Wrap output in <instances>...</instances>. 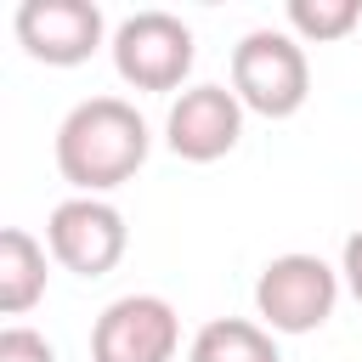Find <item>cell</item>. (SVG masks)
I'll list each match as a JSON object with an SVG mask.
<instances>
[{"label":"cell","mask_w":362,"mask_h":362,"mask_svg":"<svg viewBox=\"0 0 362 362\" xmlns=\"http://www.w3.org/2000/svg\"><path fill=\"white\" fill-rule=\"evenodd\" d=\"M147 119L124 96H85L57 124V170L79 198H102L124 187L147 164Z\"/></svg>","instance_id":"1"},{"label":"cell","mask_w":362,"mask_h":362,"mask_svg":"<svg viewBox=\"0 0 362 362\" xmlns=\"http://www.w3.org/2000/svg\"><path fill=\"white\" fill-rule=\"evenodd\" d=\"M11 28H17V45L34 62H45V68H79V62H90V51L107 34L96 0H23L17 17H11Z\"/></svg>","instance_id":"7"},{"label":"cell","mask_w":362,"mask_h":362,"mask_svg":"<svg viewBox=\"0 0 362 362\" xmlns=\"http://www.w3.org/2000/svg\"><path fill=\"white\" fill-rule=\"evenodd\" d=\"M0 362H57V351H51L45 334L11 322V328H0Z\"/></svg>","instance_id":"12"},{"label":"cell","mask_w":362,"mask_h":362,"mask_svg":"<svg viewBox=\"0 0 362 362\" xmlns=\"http://www.w3.org/2000/svg\"><path fill=\"white\" fill-rule=\"evenodd\" d=\"M187 362H283L272 328L249 322V317H215L192 334Z\"/></svg>","instance_id":"10"},{"label":"cell","mask_w":362,"mask_h":362,"mask_svg":"<svg viewBox=\"0 0 362 362\" xmlns=\"http://www.w3.org/2000/svg\"><path fill=\"white\" fill-rule=\"evenodd\" d=\"M232 90L260 119H294L311 96L305 45L288 28H249L232 45Z\"/></svg>","instance_id":"2"},{"label":"cell","mask_w":362,"mask_h":362,"mask_svg":"<svg viewBox=\"0 0 362 362\" xmlns=\"http://www.w3.org/2000/svg\"><path fill=\"white\" fill-rule=\"evenodd\" d=\"M45 249H51V260L62 266V272H74V277H107L119 260H124V249H130V226H124V215L107 204V198H62L57 209H51V221H45Z\"/></svg>","instance_id":"5"},{"label":"cell","mask_w":362,"mask_h":362,"mask_svg":"<svg viewBox=\"0 0 362 362\" xmlns=\"http://www.w3.org/2000/svg\"><path fill=\"white\" fill-rule=\"evenodd\" d=\"M192 28L170 11H136L113 28V68L136 90H175L192 74Z\"/></svg>","instance_id":"4"},{"label":"cell","mask_w":362,"mask_h":362,"mask_svg":"<svg viewBox=\"0 0 362 362\" xmlns=\"http://www.w3.org/2000/svg\"><path fill=\"white\" fill-rule=\"evenodd\" d=\"M339 305V272L322 255H277L255 277V311L272 334H311Z\"/></svg>","instance_id":"3"},{"label":"cell","mask_w":362,"mask_h":362,"mask_svg":"<svg viewBox=\"0 0 362 362\" xmlns=\"http://www.w3.org/2000/svg\"><path fill=\"white\" fill-rule=\"evenodd\" d=\"M362 23V0H288V34L300 45H334Z\"/></svg>","instance_id":"11"},{"label":"cell","mask_w":362,"mask_h":362,"mask_svg":"<svg viewBox=\"0 0 362 362\" xmlns=\"http://www.w3.org/2000/svg\"><path fill=\"white\" fill-rule=\"evenodd\" d=\"M45 300V243L23 226L0 232V311L23 317Z\"/></svg>","instance_id":"9"},{"label":"cell","mask_w":362,"mask_h":362,"mask_svg":"<svg viewBox=\"0 0 362 362\" xmlns=\"http://www.w3.org/2000/svg\"><path fill=\"white\" fill-rule=\"evenodd\" d=\"M243 113H249V107L238 102V90H226V85H187V90L170 102L164 141H170V153L187 158V164H215V158H226V153L238 147Z\"/></svg>","instance_id":"8"},{"label":"cell","mask_w":362,"mask_h":362,"mask_svg":"<svg viewBox=\"0 0 362 362\" xmlns=\"http://www.w3.org/2000/svg\"><path fill=\"white\" fill-rule=\"evenodd\" d=\"M339 277H345V288H351V300L362 305V226L345 238V255H339Z\"/></svg>","instance_id":"13"},{"label":"cell","mask_w":362,"mask_h":362,"mask_svg":"<svg viewBox=\"0 0 362 362\" xmlns=\"http://www.w3.org/2000/svg\"><path fill=\"white\" fill-rule=\"evenodd\" d=\"M181 317L158 294H119L90 328V362H170Z\"/></svg>","instance_id":"6"}]
</instances>
